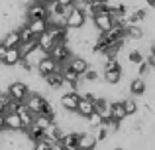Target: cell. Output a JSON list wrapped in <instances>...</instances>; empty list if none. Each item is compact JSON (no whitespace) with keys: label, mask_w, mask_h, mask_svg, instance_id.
<instances>
[{"label":"cell","mask_w":155,"mask_h":150,"mask_svg":"<svg viewBox=\"0 0 155 150\" xmlns=\"http://www.w3.org/2000/svg\"><path fill=\"white\" fill-rule=\"evenodd\" d=\"M79 99H81V95H79L77 91L63 93V95H59V105L63 107V111L75 113V111H77V105H79Z\"/></svg>","instance_id":"7"},{"label":"cell","mask_w":155,"mask_h":150,"mask_svg":"<svg viewBox=\"0 0 155 150\" xmlns=\"http://www.w3.org/2000/svg\"><path fill=\"white\" fill-rule=\"evenodd\" d=\"M18 117H20V120H22L24 128L31 127V120H34V115H31V113L26 109V105H24V103H22V107L18 109Z\"/></svg>","instance_id":"27"},{"label":"cell","mask_w":155,"mask_h":150,"mask_svg":"<svg viewBox=\"0 0 155 150\" xmlns=\"http://www.w3.org/2000/svg\"><path fill=\"white\" fill-rule=\"evenodd\" d=\"M143 59H145V55L141 54L140 50H130V54H128V63H132V65H140V63H143Z\"/></svg>","instance_id":"30"},{"label":"cell","mask_w":155,"mask_h":150,"mask_svg":"<svg viewBox=\"0 0 155 150\" xmlns=\"http://www.w3.org/2000/svg\"><path fill=\"white\" fill-rule=\"evenodd\" d=\"M75 113L81 117V119H88V117L94 113V103H92V101H88V99H84V97H81Z\"/></svg>","instance_id":"15"},{"label":"cell","mask_w":155,"mask_h":150,"mask_svg":"<svg viewBox=\"0 0 155 150\" xmlns=\"http://www.w3.org/2000/svg\"><path fill=\"white\" fill-rule=\"evenodd\" d=\"M45 32L51 36L53 42H65V38H67V28L61 26V24H47Z\"/></svg>","instance_id":"16"},{"label":"cell","mask_w":155,"mask_h":150,"mask_svg":"<svg viewBox=\"0 0 155 150\" xmlns=\"http://www.w3.org/2000/svg\"><path fill=\"white\" fill-rule=\"evenodd\" d=\"M83 131H71V132H65L61 136V146L63 150H79V134Z\"/></svg>","instance_id":"12"},{"label":"cell","mask_w":155,"mask_h":150,"mask_svg":"<svg viewBox=\"0 0 155 150\" xmlns=\"http://www.w3.org/2000/svg\"><path fill=\"white\" fill-rule=\"evenodd\" d=\"M92 24H94V28L98 32H108L110 28L114 26V20L106 10H102V12H98V14L92 16Z\"/></svg>","instance_id":"8"},{"label":"cell","mask_w":155,"mask_h":150,"mask_svg":"<svg viewBox=\"0 0 155 150\" xmlns=\"http://www.w3.org/2000/svg\"><path fill=\"white\" fill-rule=\"evenodd\" d=\"M31 150H51V144L47 142V140H35V142H31Z\"/></svg>","instance_id":"34"},{"label":"cell","mask_w":155,"mask_h":150,"mask_svg":"<svg viewBox=\"0 0 155 150\" xmlns=\"http://www.w3.org/2000/svg\"><path fill=\"white\" fill-rule=\"evenodd\" d=\"M6 91H8V95H10V99L18 101V103H24L26 97L30 95V89H28L26 81H18V79L12 81V83H8L6 85Z\"/></svg>","instance_id":"3"},{"label":"cell","mask_w":155,"mask_h":150,"mask_svg":"<svg viewBox=\"0 0 155 150\" xmlns=\"http://www.w3.org/2000/svg\"><path fill=\"white\" fill-rule=\"evenodd\" d=\"M35 2H39V4H43V6H45V4H49V2H53V0H35Z\"/></svg>","instance_id":"37"},{"label":"cell","mask_w":155,"mask_h":150,"mask_svg":"<svg viewBox=\"0 0 155 150\" xmlns=\"http://www.w3.org/2000/svg\"><path fill=\"white\" fill-rule=\"evenodd\" d=\"M35 69H38V73L39 75H49V73H61V63H57V61H53V59L49 58V55H45V58H41L38 61V65H35Z\"/></svg>","instance_id":"6"},{"label":"cell","mask_w":155,"mask_h":150,"mask_svg":"<svg viewBox=\"0 0 155 150\" xmlns=\"http://www.w3.org/2000/svg\"><path fill=\"white\" fill-rule=\"evenodd\" d=\"M57 4L59 6H75L77 0H57Z\"/></svg>","instance_id":"35"},{"label":"cell","mask_w":155,"mask_h":150,"mask_svg":"<svg viewBox=\"0 0 155 150\" xmlns=\"http://www.w3.org/2000/svg\"><path fill=\"white\" fill-rule=\"evenodd\" d=\"M47 103V97L41 95V93H30V95L26 97V101H24V105H26V109L31 113V115H39L43 109V105Z\"/></svg>","instance_id":"4"},{"label":"cell","mask_w":155,"mask_h":150,"mask_svg":"<svg viewBox=\"0 0 155 150\" xmlns=\"http://www.w3.org/2000/svg\"><path fill=\"white\" fill-rule=\"evenodd\" d=\"M47 55H49L53 61H57V63H67L69 59H71L73 51H71V47H69L67 42H55Z\"/></svg>","instance_id":"2"},{"label":"cell","mask_w":155,"mask_h":150,"mask_svg":"<svg viewBox=\"0 0 155 150\" xmlns=\"http://www.w3.org/2000/svg\"><path fill=\"white\" fill-rule=\"evenodd\" d=\"M87 12L83 10V8H79V6H75L71 10V14L65 18V28L67 30H81V28H84L87 26Z\"/></svg>","instance_id":"1"},{"label":"cell","mask_w":155,"mask_h":150,"mask_svg":"<svg viewBox=\"0 0 155 150\" xmlns=\"http://www.w3.org/2000/svg\"><path fill=\"white\" fill-rule=\"evenodd\" d=\"M63 134H65V128H61L57 123H51V124H47V127L43 128V140H47L49 144L59 142Z\"/></svg>","instance_id":"10"},{"label":"cell","mask_w":155,"mask_h":150,"mask_svg":"<svg viewBox=\"0 0 155 150\" xmlns=\"http://www.w3.org/2000/svg\"><path fill=\"white\" fill-rule=\"evenodd\" d=\"M112 150H124V148H120V146H116V148H112Z\"/></svg>","instance_id":"38"},{"label":"cell","mask_w":155,"mask_h":150,"mask_svg":"<svg viewBox=\"0 0 155 150\" xmlns=\"http://www.w3.org/2000/svg\"><path fill=\"white\" fill-rule=\"evenodd\" d=\"M94 113L102 119V123L110 120V119H112V101H108V99H96Z\"/></svg>","instance_id":"11"},{"label":"cell","mask_w":155,"mask_h":150,"mask_svg":"<svg viewBox=\"0 0 155 150\" xmlns=\"http://www.w3.org/2000/svg\"><path fill=\"white\" fill-rule=\"evenodd\" d=\"M43 83H45L51 91H59L61 85H63V77H61V73H57V71H55V73L43 75Z\"/></svg>","instance_id":"21"},{"label":"cell","mask_w":155,"mask_h":150,"mask_svg":"<svg viewBox=\"0 0 155 150\" xmlns=\"http://www.w3.org/2000/svg\"><path fill=\"white\" fill-rule=\"evenodd\" d=\"M24 14H26V20H47V8L34 0L26 6Z\"/></svg>","instance_id":"5"},{"label":"cell","mask_w":155,"mask_h":150,"mask_svg":"<svg viewBox=\"0 0 155 150\" xmlns=\"http://www.w3.org/2000/svg\"><path fill=\"white\" fill-rule=\"evenodd\" d=\"M53 40H51V36L47 34V32H43L41 36H38V50H41L43 54H49V50L53 47Z\"/></svg>","instance_id":"24"},{"label":"cell","mask_w":155,"mask_h":150,"mask_svg":"<svg viewBox=\"0 0 155 150\" xmlns=\"http://www.w3.org/2000/svg\"><path fill=\"white\" fill-rule=\"evenodd\" d=\"M81 81H83V83H87V85H92V83H98L100 81V71L98 69H94V67H88L87 71H84L83 75H81Z\"/></svg>","instance_id":"25"},{"label":"cell","mask_w":155,"mask_h":150,"mask_svg":"<svg viewBox=\"0 0 155 150\" xmlns=\"http://www.w3.org/2000/svg\"><path fill=\"white\" fill-rule=\"evenodd\" d=\"M0 44H2L4 47H18L20 46V34H18V30H8L6 34H4V38L0 40Z\"/></svg>","instance_id":"19"},{"label":"cell","mask_w":155,"mask_h":150,"mask_svg":"<svg viewBox=\"0 0 155 150\" xmlns=\"http://www.w3.org/2000/svg\"><path fill=\"white\" fill-rule=\"evenodd\" d=\"M26 26H28V30L38 38V36H41L43 32L47 30V20H28Z\"/></svg>","instance_id":"20"},{"label":"cell","mask_w":155,"mask_h":150,"mask_svg":"<svg viewBox=\"0 0 155 150\" xmlns=\"http://www.w3.org/2000/svg\"><path fill=\"white\" fill-rule=\"evenodd\" d=\"M102 127L108 131V134H116V132H120V127H122V124L118 123V120L110 119V120H106V123H102Z\"/></svg>","instance_id":"32"},{"label":"cell","mask_w":155,"mask_h":150,"mask_svg":"<svg viewBox=\"0 0 155 150\" xmlns=\"http://www.w3.org/2000/svg\"><path fill=\"white\" fill-rule=\"evenodd\" d=\"M20 51H18V47H8L6 51H4V55H2V59L0 61L4 63L6 67H16V63L20 61Z\"/></svg>","instance_id":"18"},{"label":"cell","mask_w":155,"mask_h":150,"mask_svg":"<svg viewBox=\"0 0 155 150\" xmlns=\"http://www.w3.org/2000/svg\"><path fill=\"white\" fill-rule=\"evenodd\" d=\"M0 132H4V115H0Z\"/></svg>","instance_id":"36"},{"label":"cell","mask_w":155,"mask_h":150,"mask_svg":"<svg viewBox=\"0 0 155 150\" xmlns=\"http://www.w3.org/2000/svg\"><path fill=\"white\" fill-rule=\"evenodd\" d=\"M122 77H124V71H104V73L100 75V79H102V83H106V85H120Z\"/></svg>","instance_id":"23"},{"label":"cell","mask_w":155,"mask_h":150,"mask_svg":"<svg viewBox=\"0 0 155 150\" xmlns=\"http://www.w3.org/2000/svg\"><path fill=\"white\" fill-rule=\"evenodd\" d=\"M4 131H8V132H20V131H24V124H22V120H20L18 113L4 115Z\"/></svg>","instance_id":"13"},{"label":"cell","mask_w":155,"mask_h":150,"mask_svg":"<svg viewBox=\"0 0 155 150\" xmlns=\"http://www.w3.org/2000/svg\"><path fill=\"white\" fill-rule=\"evenodd\" d=\"M45 55H47V54H43L41 50H38V47H35V50H34V51H30V54H28L24 59H26L30 65H34V67H35V65H38V61H39L41 58H45Z\"/></svg>","instance_id":"29"},{"label":"cell","mask_w":155,"mask_h":150,"mask_svg":"<svg viewBox=\"0 0 155 150\" xmlns=\"http://www.w3.org/2000/svg\"><path fill=\"white\" fill-rule=\"evenodd\" d=\"M120 101H122V107H124L126 117L137 115V109H140V105L136 103V99H120Z\"/></svg>","instance_id":"26"},{"label":"cell","mask_w":155,"mask_h":150,"mask_svg":"<svg viewBox=\"0 0 155 150\" xmlns=\"http://www.w3.org/2000/svg\"><path fill=\"white\" fill-rule=\"evenodd\" d=\"M112 119L122 123L126 119V113H124V107H122V101H112Z\"/></svg>","instance_id":"28"},{"label":"cell","mask_w":155,"mask_h":150,"mask_svg":"<svg viewBox=\"0 0 155 150\" xmlns=\"http://www.w3.org/2000/svg\"><path fill=\"white\" fill-rule=\"evenodd\" d=\"M16 67H20V69H22L24 73H30V75L34 73V69H35V67H34V65H30V63H28V61H26V59H24V58L20 59L18 63H16Z\"/></svg>","instance_id":"33"},{"label":"cell","mask_w":155,"mask_h":150,"mask_svg":"<svg viewBox=\"0 0 155 150\" xmlns=\"http://www.w3.org/2000/svg\"><path fill=\"white\" fill-rule=\"evenodd\" d=\"M22 107V103H18V101H14V99H10L6 105H4V109H2V115H12V113H18V109Z\"/></svg>","instance_id":"31"},{"label":"cell","mask_w":155,"mask_h":150,"mask_svg":"<svg viewBox=\"0 0 155 150\" xmlns=\"http://www.w3.org/2000/svg\"><path fill=\"white\" fill-rule=\"evenodd\" d=\"M145 38V30L143 26H130L126 28V40H132V42H140V40Z\"/></svg>","instance_id":"22"},{"label":"cell","mask_w":155,"mask_h":150,"mask_svg":"<svg viewBox=\"0 0 155 150\" xmlns=\"http://www.w3.org/2000/svg\"><path fill=\"white\" fill-rule=\"evenodd\" d=\"M96 144L98 142H96L92 131H83L79 134V150H94Z\"/></svg>","instance_id":"14"},{"label":"cell","mask_w":155,"mask_h":150,"mask_svg":"<svg viewBox=\"0 0 155 150\" xmlns=\"http://www.w3.org/2000/svg\"><path fill=\"white\" fill-rule=\"evenodd\" d=\"M65 65H67L71 71H75V73L81 77L84 71L88 69V67H91V61H88L87 58H81V55H71V59H69Z\"/></svg>","instance_id":"9"},{"label":"cell","mask_w":155,"mask_h":150,"mask_svg":"<svg viewBox=\"0 0 155 150\" xmlns=\"http://www.w3.org/2000/svg\"><path fill=\"white\" fill-rule=\"evenodd\" d=\"M130 93L134 97H143L147 93V81L141 79V77H134L132 83H130Z\"/></svg>","instance_id":"17"}]
</instances>
